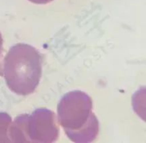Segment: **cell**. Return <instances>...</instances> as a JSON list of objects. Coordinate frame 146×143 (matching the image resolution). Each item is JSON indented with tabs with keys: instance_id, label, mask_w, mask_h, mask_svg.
Listing matches in <instances>:
<instances>
[{
	"instance_id": "6da1fadb",
	"label": "cell",
	"mask_w": 146,
	"mask_h": 143,
	"mask_svg": "<svg viewBox=\"0 0 146 143\" xmlns=\"http://www.w3.org/2000/svg\"><path fill=\"white\" fill-rule=\"evenodd\" d=\"M93 102L85 92L74 90L64 94L57 106V120L74 142H91L98 136L99 122Z\"/></svg>"
},
{
	"instance_id": "7a4b0ae2",
	"label": "cell",
	"mask_w": 146,
	"mask_h": 143,
	"mask_svg": "<svg viewBox=\"0 0 146 143\" xmlns=\"http://www.w3.org/2000/svg\"><path fill=\"white\" fill-rule=\"evenodd\" d=\"M2 74L9 88L19 95L35 91L42 75V58L29 44L12 46L3 59Z\"/></svg>"
},
{
	"instance_id": "3957f363",
	"label": "cell",
	"mask_w": 146,
	"mask_h": 143,
	"mask_svg": "<svg viewBox=\"0 0 146 143\" xmlns=\"http://www.w3.org/2000/svg\"><path fill=\"white\" fill-rule=\"evenodd\" d=\"M27 132L29 142L49 143L56 141L59 134L57 117L51 110L39 108L29 114Z\"/></svg>"
},
{
	"instance_id": "277c9868",
	"label": "cell",
	"mask_w": 146,
	"mask_h": 143,
	"mask_svg": "<svg viewBox=\"0 0 146 143\" xmlns=\"http://www.w3.org/2000/svg\"><path fill=\"white\" fill-rule=\"evenodd\" d=\"M28 117L27 114H21L11 122L9 132L10 142H29L27 132Z\"/></svg>"
},
{
	"instance_id": "5b68a950",
	"label": "cell",
	"mask_w": 146,
	"mask_h": 143,
	"mask_svg": "<svg viewBox=\"0 0 146 143\" xmlns=\"http://www.w3.org/2000/svg\"><path fill=\"white\" fill-rule=\"evenodd\" d=\"M11 122V117L7 113L0 112V142H10L9 132Z\"/></svg>"
},
{
	"instance_id": "8992f818",
	"label": "cell",
	"mask_w": 146,
	"mask_h": 143,
	"mask_svg": "<svg viewBox=\"0 0 146 143\" xmlns=\"http://www.w3.org/2000/svg\"><path fill=\"white\" fill-rule=\"evenodd\" d=\"M2 51H3V39H2V37H1V33H0V59H1ZM2 65H3V63H1V61H0V75H2Z\"/></svg>"
}]
</instances>
